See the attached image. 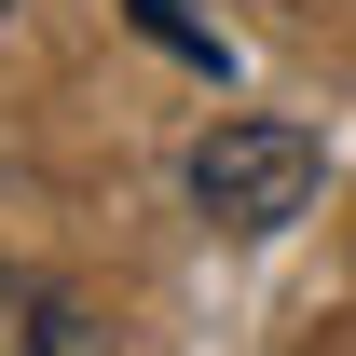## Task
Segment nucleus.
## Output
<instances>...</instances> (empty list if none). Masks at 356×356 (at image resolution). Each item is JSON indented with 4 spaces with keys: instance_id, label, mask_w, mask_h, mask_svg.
I'll return each instance as SVG.
<instances>
[{
    "instance_id": "2",
    "label": "nucleus",
    "mask_w": 356,
    "mask_h": 356,
    "mask_svg": "<svg viewBox=\"0 0 356 356\" xmlns=\"http://www.w3.org/2000/svg\"><path fill=\"white\" fill-rule=\"evenodd\" d=\"M0 356H110V329H96L55 274H28V261H0Z\"/></svg>"
},
{
    "instance_id": "4",
    "label": "nucleus",
    "mask_w": 356,
    "mask_h": 356,
    "mask_svg": "<svg viewBox=\"0 0 356 356\" xmlns=\"http://www.w3.org/2000/svg\"><path fill=\"white\" fill-rule=\"evenodd\" d=\"M0 14H14V0H0Z\"/></svg>"
},
{
    "instance_id": "3",
    "label": "nucleus",
    "mask_w": 356,
    "mask_h": 356,
    "mask_svg": "<svg viewBox=\"0 0 356 356\" xmlns=\"http://www.w3.org/2000/svg\"><path fill=\"white\" fill-rule=\"evenodd\" d=\"M124 14H137V28H151V42H165V55H192L206 83H233V42H220V28H206V14H192V0H124Z\"/></svg>"
},
{
    "instance_id": "1",
    "label": "nucleus",
    "mask_w": 356,
    "mask_h": 356,
    "mask_svg": "<svg viewBox=\"0 0 356 356\" xmlns=\"http://www.w3.org/2000/svg\"><path fill=\"white\" fill-rule=\"evenodd\" d=\"M315 178H329L315 124H274V110H233V124L192 137V206H206L220 233H288L315 206Z\"/></svg>"
}]
</instances>
